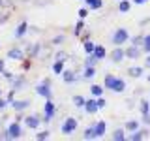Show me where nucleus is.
Here are the masks:
<instances>
[{"mask_svg":"<svg viewBox=\"0 0 150 141\" xmlns=\"http://www.w3.org/2000/svg\"><path fill=\"white\" fill-rule=\"evenodd\" d=\"M103 85H105V88H111L112 92H124L126 90V81L124 79H118V77H115V75H111V73L105 75Z\"/></svg>","mask_w":150,"mask_h":141,"instance_id":"1","label":"nucleus"},{"mask_svg":"<svg viewBox=\"0 0 150 141\" xmlns=\"http://www.w3.org/2000/svg\"><path fill=\"white\" fill-rule=\"evenodd\" d=\"M128 40H129V34H128L126 28H116L115 34H112V43H115V45H122V43H126Z\"/></svg>","mask_w":150,"mask_h":141,"instance_id":"2","label":"nucleus"},{"mask_svg":"<svg viewBox=\"0 0 150 141\" xmlns=\"http://www.w3.org/2000/svg\"><path fill=\"white\" fill-rule=\"evenodd\" d=\"M21 137V126L19 122H11L6 130V139H19Z\"/></svg>","mask_w":150,"mask_h":141,"instance_id":"3","label":"nucleus"},{"mask_svg":"<svg viewBox=\"0 0 150 141\" xmlns=\"http://www.w3.org/2000/svg\"><path fill=\"white\" fill-rule=\"evenodd\" d=\"M49 87H51V81H49V79H45L43 83H40L36 87V92L40 94V96H43L45 100H49V98H51V88Z\"/></svg>","mask_w":150,"mask_h":141,"instance_id":"4","label":"nucleus"},{"mask_svg":"<svg viewBox=\"0 0 150 141\" xmlns=\"http://www.w3.org/2000/svg\"><path fill=\"white\" fill-rule=\"evenodd\" d=\"M75 130H77V120H75L73 117H68V119L64 120V124H62V134L69 135V134H73Z\"/></svg>","mask_w":150,"mask_h":141,"instance_id":"5","label":"nucleus"},{"mask_svg":"<svg viewBox=\"0 0 150 141\" xmlns=\"http://www.w3.org/2000/svg\"><path fill=\"white\" fill-rule=\"evenodd\" d=\"M54 103L51 102V98L49 100H45V107H43V113H45V117H43V120L45 122H49L51 119H53V115H54Z\"/></svg>","mask_w":150,"mask_h":141,"instance_id":"6","label":"nucleus"},{"mask_svg":"<svg viewBox=\"0 0 150 141\" xmlns=\"http://www.w3.org/2000/svg\"><path fill=\"white\" fill-rule=\"evenodd\" d=\"M43 120V119H40L38 115H30V117H26L25 119V124H26V128H30V130H36L38 126H40V122Z\"/></svg>","mask_w":150,"mask_h":141,"instance_id":"7","label":"nucleus"},{"mask_svg":"<svg viewBox=\"0 0 150 141\" xmlns=\"http://www.w3.org/2000/svg\"><path fill=\"white\" fill-rule=\"evenodd\" d=\"M124 56H126V49H122L120 45H116V49L111 53V60L112 62H120V60H124Z\"/></svg>","mask_w":150,"mask_h":141,"instance_id":"8","label":"nucleus"},{"mask_svg":"<svg viewBox=\"0 0 150 141\" xmlns=\"http://www.w3.org/2000/svg\"><path fill=\"white\" fill-rule=\"evenodd\" d=\"M100 107H98V100H86V103H84V111L88 113V115H94Z\"/></svg>","mask_w":150,"mask_h":141,"instance_id":"9","label":"nucleus"},{"mask_svg":"<svg viewBox=\"0 0 150 141\" xmlns=\"http://www.w3.org/2000/svg\"><path fill=\"white\" fill-rule=\"evenodd\" d=\"M139 55H141V49H139L137 45H131V47H128V49H126V56H128V58H131V60L139 58Z\"/></svg>","mask_w":150,"mask_h":141,"instance_id":"10","label":"nucleus"},{"mask_svg":"<svg viewBox=\"0 0 150 141\" xmlns=\"http://www.w3.org/2000/svg\"><path fill=\"white\" fill-rule=\"evenodd\" d=\"M23 56H25V53L21 49H9L8 51V58H11V60H23Z\"/></svg>","mask_w":150,"mask_h":141,"instance_id":"11","label":"nucleus"},{"mask_svg":"<svg viewBox=\"0 0 150 141\" xmlns=\"http://www.w3.org/2000/svg\"><path fill=\"white\" fill-rule=\"evenodd\" d=\"M146 134H148L146 130H135V132H131L129 139H131V141H141V139L146 137Z\"/></svg>","mask_w":150,"mask_h":141,"instance_id":"12","label":"nucleus"},{"mask_svg":"<svg viewBox=\"0 0 150 141\" xmlns=\"http://www.w3.org/2000/svg\"><path fill=\"white\" fill-rule=\"evenodd\" d=\"M9 105H11L15 111H23V109H26V107L30 105V102H28V100H21V102H11Z\"/></svg>","mask_w":150,"mask_h":141,"instance_id":"13","label":"nucleus"},{"mask_svg":"<svg viewBox=\"0 0 150 141\" xmlns=\"http://www.w3.org/2000/svg\"><path fill=\"white\" fill-rule=\"evenodd\" d=\"M26 30H28V23L26 21L19 23V26H17V30H15V38H23V36L26 34Z\"/></svg>","mask_w":150,"mask_h":141,"instance_id":"14","label":"nucleus"},{"mask_svg":"<svg viewBox=\"0 0 150 141\" xmlns=\"http://www.w3.org/2000/svg\"><path fill=\"white\" fill-rule=\"evenodd\" d=\"M62 79L66 83H75V81H77V75H75L73 72H69V70H64V72H62Z\"/></svg>","mask_w":150,"mask_h":141,"instance_id":"15","label":"nucleus"},{"mask_svg":"<svg viewBox=\"0 0 150 141\" xmlns=\"http://www.w3.org/2000/svg\"><path fill=\"white\" fill-rule=\"evenodd\" d=\"M105 55H107L105 47H101V45H96V49H94V56H96L98 60H101V58H105Z\"/></svg>","mask_w":150,"mask_h":141,"instance_id":"16","label":"nucleus"},{"mask_svg":"<svg viewBox=\"0 0 150 141\" xmlns=\"http://www.w3.org/2000/svg\"><path fill=\"white\" fill-rule=\"evenodd\" d=\"M105 128H107V124H105L103 120H100L96 126H94V130H96V135H98V137H101V135L105 134Z\"/></svg>","mask_w":150,"mask_h":141,"instance_id":"17","label":"nucleus"},{"mask_svg":"<svg viewBox=\"0 0 150 141\" xmlns=\"http://www.w3.org/2000/svg\"><path fill=\"white\" fill-rule=\"evenodd\" d=\"M94 75H96V68H94V66H84V73H83V77H84V79H92Z\"/></svg>","mask_w":150,"mask_h":141,"instance_id":"18","label":"nucleus"},{"mask_svg":"<svg viewBox=\"0 0 150 141\" xmlns=\"http://www.w3.org/2000/svg\"><path fill=\"white\" fill-rule=\"evenodd\" d=\"M124 130H126V132H135V130H139V122H137V120H128V122H126V126H124Z\"/></svg>","mask_w":150,"mask_h":141,"instance_id":"19","label":"nucleus"},{"mask_svg":"<svg viewBox=\"0 0 150 141\" xmlns=\"http://www.w3.org/2000/svg\"><path fill=\"white\" fill-rule=\"evenodd\" d=\"M128 73L131 77H141V75H143V68H141V66H133V68L128 70Z\"/></svg>","mask_w":150,"mask_h":141,"instance_id":"20","label":"nucleus"},{"mask_svg":"<svg viewBox=\"0 0 150 141\" xmlns=\"http://www.w3.org/2000/svg\"><path fill=\"white\" fill-rule=\"evenodd\" d=\"M53 72H54V73H58V75H62V72H64V62H62V60H54V64H53Z\"/></svg>","mask_w":150,"mask_h":141,"instance_id":"21","label":"nucleus"},{"mask_svg":"<svg viewBox=\"0 0 150 141\" xmlns=\"http://www.w3.org/2000/svg\"><path fill=\"white\" fill-rule=\"evenodd\" d=\"M83 137H84V139H96V137H98V135H96V130H94V126H92V128H86V130H84Z\"/></svg>","mask_w":150,"mask_h":141,"instance_id":"22","label":"nucleus"},{"mask_svg":"<svg viewBox=\"0 0 150 141\" xmlns=\"http://www.w3.org/2000/svg\"><path fill=\"white\" fill-rule=\"evenodd\" d=\"M129 8H131V2H128V0H120L118 9H120L122 13H128V11H129Z\"/></svg>","mask_w":150,"mask_h":141,"instance_id":"23","label":"nucleus"},{"mask_svg":"<svg viewBox=\"0 0 150 141\" xmlns=\"http://www.w3.org/2000/svg\"><path fill=\"white\" fill-rule=\"evenodd\" d=\"M90 92H92V96L100 98L101 94H103V87H100V85H92V87H90Z\"/></svg>","mask_w":150,"mask_h":141,"instance_id":"24","label":"nucleus"},{"mask_svg":"<svg viewBox=\"0 0 150 141\" xmlns=\"http://www.w3.org/2000/svg\"><path fill=\"white\" fill-rule=\"evenodd\" d=\"M23 85H25V77H17V79H13V90H21L23 88Z\"/></svg>","mask_w":150,"mask_h":141,"instance_id":"25","label":"nucleus"},{"mask_svg":"<svg viewBox=\"0 0 150 141\" xmlns=\"http://www.w3.org/2000/svg\"><path fill=\"white\" fill-rule=\"evenodd\" d=\"M84 51H86V55H90V53H94V49H96V45H94V41H90V40H84Z\"/></svg>","mask_w":150,"mask_h":141,"instance_id":"26","label":"nucleus"},{"mask_svg":"<svg viewBox=\"0 0 150 141\" xmlns=\"http://www.w3.org/2000/svg\"><path fill=\"white\" fill-rule=\"evenodd\" d=\"M112 139H115V141H124L126 139L124 130H115V132H112Z\"/></svg>","mask_w":150,"mask_h":141,"instance_id":"27","label":"nucleus"},{"mask_svg":"<svg viewBox=\"0 0 150 141\" xmlns=\"http://www.w3.org/2000/svg\"><path fill=\"white\" fill-rule=\"evenodd\" d=\"M139 109H141V115H146V113H150V103L146 100H143L141 105H139Z\"/></svg>","mask_w":150,"mask_h":141,"instance_id":"28","label":"nucleus"},{"mask_svg":"<svg viewBox=\"0 0 150 141\" xmlns=\"http://www.w3.org/2000/svg\"><path fill=\"white\" fill-rule=\"evenodd\" d=\"M73 103H75V107H84V103H86V100H84L83 96H73Z\"/></svg>","mask_w":150,"mask_h":141,"instance_id":"29","label":"nucleus"},{"mask_svg":"<svg viewBox=\"0 0 150 141\" xmlns=\"http://www.w3.org/2000/svg\"><path fill=\"white\" fill-rule=\"evenodd\" d=\"M83 28H84V23H83V19H81V21H79L77 25H75V28H73V34H75V36H79V34L83 32Z\"/></svg>","mask_w":150,"mask_h":141,"instance_id":"30","label":"nucleus"},{"mask_svg":"<svg viewBox=\"0 0 150 141\" xmlns=\"http://www.w3.org/2000/svg\"><path fill=\"white\" fill-rule=\"evenodd\" d=\"M96 62H98V58L94 56V53H90V55H88V58L84 60V66H94Z\"/></svg>","mask_w":150,"mask_h":141,"instance_id":"31","label":"nucleus"},{"mask_svg":"<svg viewBox=\"0 0 150 141\" xmlns=\"http://www.w3.org/2000/svg\"><path fill=\"white\" fill-rule=\"evenodd\" d=\"M143 41H144V36H135V38H131V45H143Z\"/></svg>","mask_w":150,"mask_h":141,"instance_id":"32","label":"nucleus"},{"mask_svg":"<svg viewBox=\"0 0 150 141\" xmlns=\"http://www.w3.org/2000/svg\"><path fill=\"white\" fill-rule=\"evenodd\" d=\"M143 51L150 53V34H148V36H144V41H143Z\"/></svg>","mask_w":150,"mask_h":141,"instance_id":"33","label":"nucleus"},{"mask_svg":"<svg viewBox=\"0 0 150 141\" xmlns=\"http://www.w3.org/2000/svg\"><path fill=\"white\" fill-rule=\"evenodd\" d=\"M54 60H62V62H66V60H68V55H66L64 51H58V53L54 55Z\"/></svg>","mask_w":150,"mask_h":141,"instance_id":"34","label":"nucleus"},{"mask_svg":"<svg viewBox=\"0 0 150 141\" xmlns=\"http://www.w3.org/2000/svg\"><path fill=\"white\" fill-rule=\"evenodd\" d=\"M64 40H66V36H62V34H60V36H54L51 43H53V45H60V43H62Z\"/></svg>","mask_w":150,"mask_h":141,"instance_id":"35","label":"nucleus"},{"mask_svg":"<svg viewBox=\"0 0 150 141\" xmlns=\"http://www.w3.org/2000/svg\"><path fill=\"white\" fill-rule=\"evenodd\" d=\"M36 139H49V132L47 130H43V132H40V134H36Z\"/></svg>","mask_w":150,"mask_h":141,"instance_id":"36","label":"nucleus"},{"mask_svg":"<svg viewBox=\"0 0 150 141\" xmlns=\"http://www.w3.org/2000/svg\"><path fill=\"white\" fill-rule=\"evenodd\" d=\"M13 0H0V8H11Z\"/></svg>","mask_w":150,"mask_h":141,"instance_id":"37","label":"nucleus"},{"mask_svg":"<svg viewBox=\"0 0 150 141\" xmlns=\"http://www.w3.org/2000/svg\"><path fill=\"white\" fill-rule=\"evenodd\" d=\"M86 15H88V9L86 8H81V9H79V17H81V19H84Z\"/></svg>","mask_w":150,"mask_h":141,"instance_id":"38","label":"nucleus"},{"mask_svg":"<svg viewBox=\"0 0 150 141\" xmlns=\"http://www.w3.org/2000/svg\"><path fill=\"white\" fill-rule=\"evenodd\" d=\"M105 105H107V102H105V100H103V98L100 96V98H98V107H100V109H103Z\"/></svg>","mask_w":150,"mask_h":141,"instance_id":"39","label":"nucleus"},{"mask_svg":"<svg viewBox=\"0 0 150 141\" xmlns=\"http://www.w3.org/2000/svg\"><path fill=\"white\" fill-rule=\"evenodd\" d=\"M8 103H9V102H6V100H4V98H2V96H0V111H2V109H4V107H6V105H8Z\"/></svg>","mask_w":150,"mask_h":141,"instance_id":"40","label":"nucleus"},{"mask_svg":"<svg viewBox=\"0 0 150 141\" xmlns=\"http://www.w3.org/2000/svg\"><path fill=\"white\" fill-rule=\"evenodd\" d=\"M4 70H6V60H4V58H0V73H2Z\"/></svg>","mask_w":150,"mask_h":141,"instance_id":"41","label":"nucleus"},{"mask_svg":"<svg viewBox=\"0 0 150 141\" xmlns=\"http://www.w3.org/2000/svg\"><path fill=\"white\" fill-rule=\"evenodd\" d=\"M143 122H144V124H150V113H146V115H143Z\"/></svg>","mask_w":150,"mask_h":141,"instance_id":"42","label":"nucleus"},{"mask_svg":"<svg viewBox=\"0 0 150 141\" xmlns=\"http://www.w3.org/2000/svg\"><path fill=\"white\" fill-rule=\"evenodd\" d=\"M144 2H148V0H133V4H144Z\"/></svg>","mask_w":150,"mask_h":141,"instance_id":"43","label":"nucleus"},{"mask_svg":"<svg viewBox=\"0 0 150 141\" xmlns=\"http://www.w3.org/2000/svg\"><path fill=\"white\" fill-rule=\"evenodd\" d=\"M144 64H146V68H150V53H148V56H146V62H144Z\"/></svg>","mask_w":150,"mask_h":141,"instance_id":"44","label":"nucleus"},{"mask_svg":"<svg viewBox=\"0 0 150 141\" xmlns=\"http://www.w3.org/2000/svg\"><path fill=\"white\" fill-rule=\"evenodd\" d=\"M84 2H86L88 6H90V4H94V2H96V0H84Z\"/></svg>","mask_w":150,"mask_h":141,"instance_id":"45","label":"nucleus"},{"mask_svg":"<svg viewBox=\"0 0 150 141\" xmlns=\"http://www.w3.org/2000/svg\"><path fill=\"white\" fill-rule=\"evenodd\" d=\"M0 96H2V88H0Z\"/></svg>","mask_w":150,"mask_h":141,"instance_id":"46","label":"nucleus"},{"mask_svg":"<svg viewBox=\"0 0 150 141\" xmlns=\"http://www.w3.org/2000/svg\"><path fill=\"white\" fill-rule=\"evenodd\" d=\"M148 83H150V75H148Z\"/></svg>","mask_w":150,"mask_h":141,"instance_id":"47","label":"nucleus"}]
</instances>
